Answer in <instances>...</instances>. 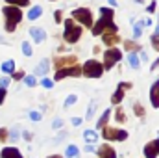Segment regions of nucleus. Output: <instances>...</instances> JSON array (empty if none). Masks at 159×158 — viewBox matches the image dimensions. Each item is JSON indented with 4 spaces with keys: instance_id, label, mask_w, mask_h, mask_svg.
I'll use <instances>...</instances> for the list:
<instances>
[{
    "instance_id": "f257e3e1",
    "label": "nucleus",
    "mask_w": 159,
    "mask_h": 158,
    "mask_svg": "<svg viewBox=\"0 0 159 158\" xmlns=\"http://www.w3.org/2000/svg\"><path fill=\"white\" fill-rule=\"evenodd\" d=\"M100 13H102V19L94 24V28H93V36H100L104 30H107V32H113V34H117V26L113 24V9H109V7H100Z\"/></svg>"
},
{
    "instance_id": "f03ea898",
    "label": "nucleus",
    "mask_w": 159,
    "mask_h": 158,
    "mask_svg": "<svg viewBox=\"0 0 159 158\" xmlns=\"http://www.w3.org/2000/svg\"><path fill=\"white\" fill-rule=\"evenodd\" d=\"M4 15H6V32H13L15 26L20 22L22 13L17 6H6L4 7Z\"/></svg>"
},
{
    "instance_id": "7ed1b4c3",
    "label": "nucleus",
    "mask_w": 159,
    "mask_h": 158,
    "mask_svg": "<svg viewBox=\"0 0 159 158\" xmlns=\"http://www.w3.org/2000/svg\"><path fill=\"white\" fill-rule=\"evenodd\" d=\"M80 36H81V28H80V26H74V22H72L70 19H67V21H65V32H63L65 41L76 43V41L80 39Z\"/></svg>"
},
{
    "instance_id": "20e7f679",
    "label": "nucleus",
    "mask_w": 159,
    "mask_h": 158,
    "mask_svg": "<svg viewBox=\"0 0 159 158\" xmlns=\"http://www.w3.org/2000/svg\"><path fill=\"white\" fill-rule=\"evenodd\" d=\"M102 71H104V65L98 63L96 60H89L83 65V75L89 77V78H100L102 77Z\"/></svg>"
},
{
    "instance_id": "39448f33",
    "label": "nucleus",
    "mask_w": 159,
    "mask_h": 158,
    "mask_svg": "<svg viewBox=\"0 0 159 158\" xmlns=\"http://www.w3.org/2000/svg\"><path fill=\"white\" fill-rule=\"evenodd\" d=\"M104 140L107 141H124L128 138L126 130H119V128H111V126H104Z\"/></svg>"
},
{
    "instance_id": "423d86ee",
    "label": "nucleus",
    "mask_w": 159,
    "mask_h": 158,
    "mask_svg": "<svg viewBox=\"0 0 159 158\" xmlns=\"http://www.w3.org/2000/svg\"><path fill=\"white\" fill-rule=\"evenodd\" d=\"M72 15H74V19L80 21L83 26H91V24H93V15H91V11H89L87 7H78V9H74Z\"/></svg>"
},
{
    "instance_id": "0eeeda50",
    "label": "nucleus",
    "mask_w": 159,
    "mask_h": 158,
    "mask_svg": "<svg viewBox=\"0 0 159 158\" xmlns=\"http://www.w3.org/2000/svg\"><path fill=\"white\" fill-rule=\"evenodd\" d=\"M120 58H122V52H120L119 48H109V50H106V54H104V60H106L104 67H106V69H111Z\"/></svg>"
},
{
    "instance_id": "6e6552de",
    "label": "nucleus",
    "mask_w": 159,
    "mask_h": 158,
    "mask_svg": "<svg viewBox=\"0 0 159 158\" xmlns=\"http://www.w3.org/2000/svg\"><path fill=\"white\" fill-rule=\"evenodd\" d=\"M81 73H83V69H80L78 65H74V67H65V69H57L56 80H63L65 77H80Z\"/></svg>"
},
{
    "instance_id": "1a4fd4ad",
    "label": "nucleus",
    "mask_w": 159,
    "mask_h": 158,
    "mask_svg": "<svg viewBox=\"0 0 159 158\" xmlns=\"http://www.w3.org/2000/svg\"><path fill=\"white\" fill-rule=\"evenodd\" d=\"M144 156L146 158H157L159 156V140L146 143V147H144Z\"/></svg>"
},
{
    "instance_id": "9d476101",
    "label": "nucleus",
    "mask_w": 159,
    "mask_h": 158,
    "mask_svg": "<svg viewBox=\"0 0 159 158\" xmlns=\"http://www.w3.org/2000/svg\"><path fill=\"white\" fill-rule=\"evenodd\" d=\"M128 87H131V84H129V82H126V84L122 82V84H119V89H117V93H115V95H113V99H111V102H113V104H119L120 101H122L124 91H126Z\"/></svg>"
},
{
    "instance_id": "9b49d317",
    "label": "nucleus",
    "mask_w": 159,
    "mask_h": 158,
    "mask_svg": "<svg viewBox=\"0 0 159 158\" xmlns=\"http://www.w3.org/2000/svg\"><path fill=\"white\" fill-rule=\"evenodd\" d=\"M98 158H117V153L111 145H102L98 147Z\"/></svg>"
},
{
    "instance_id": "f8f14e48",
    "label": "nucleus",
    "mask_w": 159,
    "mask_h": 158,
    "mask_svg": "<svg viewBox=\"0 0 159 158\" xmlns=\"http://www.w3.org/2000/svg\"><path fill=\"white\" fill-rule=\"evenodd\" d=\"M150 101L154 108H159V80L154 82V86L150 87Z\"/></svg>"
},
{
    "instance_id": "ddd939ff",
    "label": "nucleus",
    "mask_w": 159,
    "mask_h": 158,
    "mask_svg": "<svg viewBox=\"0 0 159 158\" xmlns=\"http://www.w3.org/2000/svg\"><path fill=\"white\" fill-rule=\"evenodd\" d=\"M0 158H22V155L15 147H4L2 153H0Z\"/></svg>"
},
{
    "instance_id": "4468645a",
    "label": "nucleus",
    "mask_w": 159,
    "mask_h": 158,
    "mask_svg": "<svg viewBox=\"0 0 159 158\" xmlns=\"http://www.w3.org/2000/svg\"><path fill=\"white\" fill-rule=\"evenodd\" d=\"M30 36H32V39L35 41V43H43L44 37H46V34H44L43 28H30Z\"/></svg>"
},
{
    "instance_id": "2eb2a0df",
    "label": "nucleus",
    "mask_w": 159,
    "mask_h": 158,
    "mask_svg": "<svg viewBox=\"0 0 159 158\" xmlns=\"http://www.w3.org/2000/svg\"><path fill=\"white\" fill-rule=\"evenodd\" d=\"M48 67H50V62H48V60H41L39 65L35 67V75H46Z\"/></svg>"
},
{
    "instance_id": "dca6fc26",
    "label": "nucleus",
    "mask_w": 159,
    "mask_h": 158,
    "mask_svg": "<svg viewBox=\"0 0 159 158\" xmlns=\"http://www.w3.org/2000/svg\"><path fill=\"white\" fill-rule=\"evenodd\" d=\"M128 63L133 67V69H139L141 67V62H139V56L135 54V52H131L129 56H128Z\"/></svg>"
},
{
    "instance_id": "f3484780",
    "label": "nucleus",
    "mask_w": 159,
    "mask_h": 158,
    "mask_svg": "<svg viewBox=\"0 0 159 158\" xmlns=\"http://www.w3.org/2000/svg\"><path fill=\"white\" fill-rule=\"evenodd\" d=\"M74 62H76V58L74 56H69V58H59L56 62V65H57V69H63V65H69V63H74Z\"/></svg>"
},
{
    "instance_id": "a211bd4d",
    "label": "nucleus",
    "mask_w": 159,
    "mask_h": 158,
    "mask_svg": "<svg viewBox=\"0 0 159 158\" xmlns=\"http://www.w3.org/2000/svg\"><path fill=\"white\" fill-rule=\"evenodd\" d=\"M41 13H43V7H41V6H35V7H32V9H30L28 19H30V21H35L37 17H41Z\"/></svg>"
},
{
    "instance_id": "6ab92c4d",
    "label": "nucleus",
    "mask_w": 159,
    "mask_h": 158,
    "mask_svg": "<svg viewBox=\"0 0 159 158\" xmlns=\"http://www.w3.org/2000/svg\"><path fill=\"white\" fill-rule=\"evenodd\" d=\"M117 41H119V36L113 34V32H107V34L104 36V43H106V45H113V43H117Z\"/></svg>"
},
{
    "instance_id": "aec40b11",
    "label": "nucleus",
    "mask_w": 159,
    "mask_h": 158,
    "mask_svg": "<svg viewBox=\"0 0 159 158\" xmlns=\"http://www.w3.org/2000/svg\"><path fill=\"white\" fill-rule=\"evenodd\" d=\"M2 71H4V73H13V71H15V62H13V60L4 62V63H2Z\"/></svg>"
},
{
    "instance_id": "412c9836",
    "label": "nucleus",
    "mask_w": 159,
    "mask_h": 158,
    "mask_svg": "<svg viewBox=\"0 0 159 158\" xmlns=\"http://www.w3.org/2000/svg\"><path fill=\"white\" fill-rule=\"evenodd\" d=\"M83 138H85V140H87L89 143H93V141H96V140H98V134H96L94 130H85Z\"/></svg>"
},
{
    "instance_id": "4be33fe9",
    "label": "nucleus",
    "mask_w": 159,
    "mask_h": 158,
    "mask_svg": "<svg viewBox=\"0 0 159 158\" xmlns=\"http://www.w3.org/2000/svg\"><path fill=\"white\" fill-rule=\"evenodd\" d=\"M78 153H80V149L76 147V145H69V147H67V153H65V155H67L69 158H76V156H78Z\"/></svg>"
},
{
    "instance_id": "5701e85b",
    "label": "nucleus",
    "mask_w": 159,
    "mask_h": 158,
    "mask_svg": "<svg viewBox=\"0 0 159 158\" xmlns=\"http://www.w3.org/2000/svg\"><path fill=\"white\" fill-rule=\"evenodd\" d=\"M109 116H111V112H109V110H106V112H104V116H102V119H98V123H96V126H98V128H102V126H106V121L109 119Z\"/></svg>"
},
{
    "instance_id": "b1692460",
    "label": "nucleus",
    "mask_w": 159,
    "mask_h": 158,
    "mask_svg": "<svg viewBox=\"0 0 159 158\" xmlns=\"http://www.w3.org/2000/svg\"><path fill=\"white\" fill-rule=\"evenodd\" d=\"M115 117H117V121H119V123H124V121H126V114H124V110H122V108H117Z\"/></svg>"
},
{
    "instance_id": "393cba45",
    "label": "nucleus",
    "mask_w": 159,
    "mask_h": 158,
    "mask_svg": "<svg viewBox=\"0 0 159 158\" xmlns=\"http://www.w3.org/2000/svg\"><path fill=\"white\" fill-rule=\"evenodd\" d=\"M133 112H135L137 116H141V117L144 116V108L141 106V102H135V104H133Z\"/></svg>"
},
{
    "instance_id": "a878e982",
    "label": "nucleus",
    "mask_w": 159,
    "mask_h": 158,
    "mask_svg": "<svg viewBox=\"0 0 159 158\" xmlns=\"http://www.w3.org/2000/svg\"><path fill=\"white\" fill-rule=\"evenodd\" d=\"M6 2H9V4H13V6H28L30 4V0H6Z\"/></svg>"
},
{
    "instance_id": "bb28decb",
    "label": "nucleus",
    "mask_w": 159,
    "mask_h": 158,
    "mask_svg": "<svg viewBox=\"0 0 159 158\" xmlns=\"http://www.w3.org/2000/svg\"><path fill=\"white\" fill-rule=\"evenodd\" d=\"M22 52H24L26 56H32V47H30V43H28V41H24V43H22Z\"/></svg>"
},
{
    "instance_id": "cd10ccee",
    "label": "nucleus",
    "mask_w": 159,
    "mask_h": 158,
    "mask_svg": "<svg viewBox=\"0 0 159 158\" xmlns=\"http://www.w3.org/2000/svg\"><path fill=\"white\" fill-rule=\"evenodd\" d=\"M152 47H154V48H156V50L159 52V32L152 36Z\"/></svg>"
},
{
    "instance_id": "c85d7f7f",
    "label": "nucleus",
    "mask_w": 159,
    "mask_h": 158,
    "mask_svg": "<svg viewBox=\"0 0 159 158\" xmlns=\"http://www.w3.org/2000/svg\"><path fill=\"white\" fill-rule=\"evenodd\" d=\"M94 110H96V102L93 101V102L89 104V112H87V119H93V114H94Z\"/></svg>"
},
{
    "instance_id": "c756f323",
    "label": "nucleus",
    "mask_w": 159,
    "mask_h": 158,
    "mask_svg": "<svg viewBox=\"0 0 159 158\" xmlns=\"http://www.w3.org/2000/svg\"><path fill=\"white\" fill-rule=\"evenodd\" d=\"M74 102H76V95H69L67 101H65V106H72Z\"/></svg>"
},
{
    "instance_id": "7c9ffc66",
    "label": "nucleus",
    "mask_w": 159,
    "mask_h": 158,
    "mask_svg": "<svg viewBox=\"0 0 159 158\" xmlns=\"http://www.w3.org/2000/svg\"><path fill=\"white\" fill-rule=\"evenodd\" d=\"M30 119H32V121H39L41 114H39V112H30Z\"/></svg>"
},
{
    "instance_id": "2f4dec72",
    "label": "nucleus",
    "mask_w": 159,
    "mask_h": 158,
    "mask_svg": "<svg viewBox=\"0 0 159 158\" xmlns=\"http://www.w3.org/2000/svg\"><path fill=\"white\" fill-rule=\"evenodd\" d=\"M7 86H9V78L2 77V78H0V87H7Z\"/></svg>"
},
{
    "instance_id": "473e14b6",
    "label": "nucleus",
    "mask_w": 159,
    "mask_h": 158,
    "mask_svg": "<svg viewBox=\"0 0 159 158\" xmlns=\"http://www.w3.org/2000/svg\"><path fill=\"white\" fill-rule=\"evenodd\" d=\"M43 86H44V87H52V86H54V82H52V80H48V78H43Z\"/></svg>"
},
{
    "instance_id": "72a5a7b5",
    "label": "nucleus",
    "mask_w": 159,
    "mask_h": 158,
    "mask_svg": "<svg viewBox=\"0 0 159 158\" xmlns=\"http://www.w3.org/2000/svg\"><path fill=\"white\" fill-rule=\"evenodd\" d=\"M26 84H28V86H35V84H37V80L34 78V77H28V78H26Z\"/></svg>"
},
{
    "instance_id": "f704fd0d",
    "label": "nucleus",
    "mask_w": 159,
    "mask_h": 158,
    "mask_svg": "<svg viewBox=\"0 0 159 158\" xmlns=\"http://www.w3.org/2000/svg\"><path fill=\"white\" fill-rule=\"evenodd\" d=\"M4 99H6V87H0V104L4 102Z\"/></svg>"
},
{
    "instance_id": "c9c22d12",
    "label": "nucleus",
    "mask_w": 159,
    "mask_h": 158,
    "mask_svg": "<svg viewBox=\"0 0 159 158\" xmlns=\"http://www.w3.org/2000/svg\"><path fill=\"white\" fill-rule=\"evenodd\" d=\"M124 47H126L128 50H133V48H135V43H131V41H128V43H124Z\"/></svg>"
},
{
    "instance_id": "e433bc0d",
    "label": "nucleus",
    "mask_w": 159,
    "mask_h": 158,
    "mask_svg": "<svg viewBox=\"0 0 159 158\" xmlns=\"http://www.w3.org/2000/svg\"><path fill=\"white\" fill-rule=\"evenodd\" d=\"M7 138V130L6 128H0V140H6Z\"/></svg>"
},
{
    "instance_id": "4c0bfd02",
    "label": "nucleus",
    "mask_w": 159,
    "mask_h": 158,
    "mask_svg": "<svg viewBox=\"0 0 159 158\" xmlns=\"http://www.w3.org/2000/svg\"><path fill=\"white\" fill-rule=\"evenodd\" d=\"M54 19H56V22H61V11H56L54 13Z\"/></svg>"
},
{
    "instance_id": "58836bf2",
    "label": "nucleus",
    "mask_w": 159,
    "mask_h": 158,
    "mask_svg": "<svg viewBox=\"0 0 159 158\" xmlns=\"http://www.w3.org/2000/svg\"><path fill=\"white\" fill-rule=\"evenodd\" d=\"M22 77H24V73H22V71H20V73H13V78H15V80H20Z\"/></svg>"
},
{
    "instance_id": "ea45409f",
    "label": "nucleus",
    "mask_w": 159,
    "mask_h": 158,
    "mask_svg": "<svg viewBox=\"0 0 159 158\" xmlns=\"http://www.w3.org/2000/svg\"><path fill=\"white\" fill-rule=\"evenodd\" d=\"M154 11H156V2H154V4H150V6H148V13H154Z\"/></svg>"
},
{
    "instance_id": "a19ab883",
    "label": "nucleus",
    "mask_w": 159,
    "mask_h": 158,
    "mask_svg": "<svg viewBox=\"0 0 159 158\" xmlns=\"http://www.w3.org/2000/svg\"><path fill=\"white\" fill-rule=\"evenodd\" d=\"M72 125H74V126L81 125V119H80V117H74V119H72Z\"/></svg>"
},
{
    "instance_id": "79ce46f5",
    "label": "nucleus",
    "mask_w": 159,
    "mask_h": 158,
    "mask_svg": "<svg viewBox=\"0 0 159 158\" xmlns=\"http://www.w3.org/2000/svg\"><path fill=\"white\" fill-rule=\"evenodd\" d=\"M59 126H61V119H56L54 121V128H59Z\"/></svg>"
},
{
    "instance_id": "37998d69",
    "label": "nucleus",
    "mask_w": 159,
    "mask_h": 158,
    "mask_svg": "<svg viewBox=\"0 0 159 158\" xmlns=\"http://www.w3.org/2000/svg\"><path fill=\"white\" fill-rule=\"evenodd\" d=\"M24 138L26 140H32V132H24Z\"/></svg>"
},
{
    "instance_id": "c03bdc74",
    "label": "nucleus",
    "mask_w": 159,
    "mask_h": 158,
    "mask_svg": "<svg viewBox=\"0 0 159 158\" xmlns=\"http://www.w3.org/2000/svg\"><path fill=\"white\" fill-rule=\"evenodd\" d=\"M85 151H89V153H93V151H94V147H93V145H87V147H85Z\"/></svg>"
},
{
    "instance_id": "a18cd8bd",
    "label": "nucleus",
    "mask_w": 159,
    "mask_h": 158,
    "mask_svg": "<svg viewBox=\"0 0 159 158\" xmlns=\"http://www.w3.org/2000/svg\"><path fill=\"white\" fill-rule=\"evenodd\" d=\"M109 4H111V6H117V0H109Z\"/></svg>"
},
{
    "instance_id": "49530a36",
    "label": "nucleus",
    "mask_w": 159,
    "mask_h": 158,
    "mask_svg": "<svg viewBox=\"0 0 159 158\" xmlns=\"http://www.w3.org/2000/svg\"><path fill=\"white\" fill-rule=\"evenodd\" d=\"M48 158H61L59 155H54V156H48Z\"/></svg>"
},
{
    "instance_id": "de8ad7c7",
    "label": "nucleus",
    "mask_w": 159,
    "mask_h": 158,
    "mask_svg": "<svg viewBox=\"0 0 159 158\" xmlns=\"http://www.w3.org/2000/svg\"><path fill=\"white\" fill-rule=\"evenodd\" d=\"M139 2H141V0H139Z\"/></svg>"
}]
</instances>
